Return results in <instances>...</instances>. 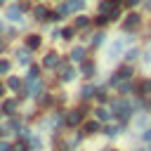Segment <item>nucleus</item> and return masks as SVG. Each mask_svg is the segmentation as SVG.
Segmentation results:
<instances>
[{"label": "nucleus", "mask_w": 151, "mask_h": 151, "mask_svg": "<svg viewBox=\"0 0 151 151\" xmlns=\"http://www.w3.org/2000/svg\"><path fill=\"white\" fill-rule=\"evenodd\" d=\"M73 33H76L73 28H64V31H61V38H64V40H71V38H73Z\"/></svg>", "instance_id": "nucleus-19"}, {"label": "nucleus", "mask_w": 151, "mask_h": 151, "mask_svg": "<svg viewBox=\"0 0 151 151\" xmlns=\"http://www.w3.org/2000/svg\"><path fill=\"white\" fill-rule=\"evenodd\" d=\"M139 151H144V149H139Z\"/></svg>", "instance_id": "nucleus-37"}, {"label": "nucleus", "mask_w": 151, "mask_h": 151, "mask_svg": "<svg viewBox=\"0 0 151 151\" xmlns=\"http://www.w3.org/2000/svg\"><path fill=\"white\" fill-rule=\"evenodd\" d=\"M118 76H120V78H130V76H132V66H123V68L118 71Z\"/></svg>", "instance_id": "nucleus-16"}, {"label": "nucleus", "mask_w": 151, "mask_h": 151, "mask_svg": "<svg viewBox=\"0 0 151 151\" xmlns=\"http://www.w3.org/2000/svg\"><path fill=\"white\" fill-rule=\"evenodd\" d=\"M38 73H40V71H38V66H31V71H28V76H33V78H38Z\"/></svg>", "instance_id": "nucleus-29"}, {"label": "nucleus", "mask_w": 151, "mask_h": 151, "mask_svg": "<svg viewBox=\"0 0 151 151\" xmlns=\"http://www.w3.org/2000/svg\"><path fill=\"white\" fill-rule=\"evenodd\" d=\"M94 113H97V118H99V120H109V111H106V109H97Z\"/></svg>", "instance_id": "nucleus-18"}, {"label": "nucleus", "mask_w": 151, "mask_h": 151, "mask_svg": "<svg viewBox=\"0 0 151 151\" xmlns=\"http://www.w3.org/2000/svg\"><path fill=\"white\" fill-rule=\"evenodd\" d=\"M14 109H17V101H14V99H7V101L2 104V113H7V116H12Z\"/></svg>", "instance_id": "nucleus-9"}, {"label": "nucleus", "mask_w": 151, "mask_h": 151, "mask_svg": "<svg viewBox=\"0 0 151 151\" xmlns=\"http://www.w3.org/2000/svg\"><path fill=\"white\" fill-rule=\"evenodd\" d=\"M123 26H125L127 31H130V28H134V26H139V14H127V17H125V24H123Z\"/></svg>", "instance_id": "nucleus-3"}, {"label": "nucleus", "mask_w": 151, "mask_h": 151, "mask_svg": "<svg viewBox=\"0 0 151 151\" xmlns=\"http://www.w3.org/2000/svg\"><path fill=\"white\" fill-rule=\"evenodd\" d=\"M0 94H2V85H0Z\"/></svg>", "instance_id": "nucleus-35"}, {"label": "nucleus", "mask_w": 151, "mask_h": 151, "mask_svg": "<svg viewBox=\"0 0 151 151\" xmlns=\"http://www.w3.org/2000/svg\"><path fill=\"white\" fill-rule=\"evenodd\" d=\"M17 59H19V64H28V52H26V50L17 52Z\"/></svg>", "instance_id": "nucleus-14"}, {"label": "nucleus", "mask_w": 151, "mask_h": 151, "mask_svg": "<svg viewBox=\"0 0 151 151\" xmlns=\"http://www.w3.org/2000/svg\"><path fill=\"white\" fill-rule=\"evenodd\" d=\"M92 92H94V87H92V85H87V87H83V99H87V97H92Z\"/></svg>", "instance_id": "nucleus-22"}, {"label": "nucleus", "mask_w": 151, "mask_h": 151, "mask_svg": "<svg viewBox=\"0 0 151 151\" xmlns=\"http://www.w3.org/2000/svg\"><path fill=\"white\" fill-rule=\"evenodd\" d=\"M80 71H83V76H92L94 71H97V66H94V61H83V66H80Z\"/></svg>", "instance_id": "nucleus-6"}, {"label": "nucleus", "mask_w": 151, "mask_h": 151, "mask_svg": "<svg viewBox=\"0 0 151 151\" xmlns=\"http://www.w3.org/2000/svg\"><path fill=\"white\" fill-rule=\"evenodd\" d=\"M139 94H142V97H146V94H151V80H149V78L139 83Z\"/></svg>", "instance_id": "nucleus-10"}, {"label": "nucleus", "mask_w": 151, "mask_h": 151, "mask_svg": "<svg viewBox=\"0 0 151 151\" xmlns=\"http://www.w3.org/2000/svg\"><path fill=\"white\" fill-rule=\"evenodd\" d=\"M123 45H125V40H116V42H113V45L109 47V57L113 59V57H116V54L120 52V47H123Z\"/></svg>", "instance_id": "nucleus-8"}, {"label": "nucleus", "mask_w": 151, "mask_h": 151, "mask_svg": "<svg viewBox=\"0 0 151 151\" xmlns=\"http://www.w3.org/2000/svg\"><path fill=\"white\" fill-rule=\"evenodd\" d=\"M137 2H139V0H125V5H127V7H132V5H137Z\"/></svg>", "instance_id": "nucleus-32"}, {"label": "nucleus", "mask_w": 151, "mask_h": 151, "mask_svg": "<svg viewBox=\"0 0 151 151\" xmlns=\"http://www.w3.org/2000/svg\"><path fill=\"white\" fill-rule=\"evenodd\" d=\"M97 99H99V101H106V92L99 90V92H97Z\"/></svg>", "instance_id": "nucleus-30"}, {"label": "nucleus", "mask_w": 151, "mask_h": 151, "mask_svg": "<svg viewBox=\"0 0 151 151\" xmlns=\"http://www.w3.org/2000/svg\"><path fill=\"white\" fill-rule=\"evenodd\" d=\"M92 42H94V47H99V45L104 42V33H97V35L92 38Z\"/></svg>", "instance_id": "nucleus-21"}, {"label": "nucleus", "mask_w": 151, "mask_h": 151, "mask_svg": "<svg viewBox=\"0 0 151 151\" xmlns=\"http://www.w3.org/2000/svg\"><path fill=\"white\" fill-rule=\"evenodd\" d=\"M144 139H149V142H151V130H146V132H144Z\"/></svg>", "instance_id": "nucleus-33"}, {"label": "nucleus", "mask_w": 151, "mask_h": 151, "mask_svg": "<svg viewBox=\"0 0 151 151\" xmlns=\"http://www.w3.org/2000/svg\"><path fill=\"white\" fill-rule=\"evenodd\" d=\"M137 54H139L137 50H130V52L125 54V59H127V61H134V59H137Z\"/></svg>", "instance_id": "nucleus-23"}, {"label": "nucleus", "mask_w": 151, "mask_h": 151, "mask_svg": "<svg viewBox=\"0 0 151 151\" xmlns=\"http://www.w3.org/2000/svg\"><path fill=\"white\" fill-rule=\"evenodd\" d=\"M33 14H35V19H45V21H47V14H50V12H47V7H42V5H40V7H35V9H33Z\"/></svg>", "instance_id": "nucleus-11"}, {"label": "nucleus", "mask_w": 151, "mask_h": 151, "mask_svg": "<svg viewBox=\"0 0 151 151\" xmlns=\"http://www.w3.org/2000/svg\"><path fill=\"white\" fill-rule=\"evenodd\" d=\"M7 19H9V21H19V19H21V9H19V5L7 7Z\"/></svg>", "instance_id": "nucleus-1"}, {"label": "nucleus", "mask_w": 151, "mask_h": 151, "mask_svg": "<svg viewBox=\"0 0 151 151\" xmlns=\"http://www.w3.org/2000/svg\"><path fill=\"white\" fill-rule=\"evenodd\" d=\"M40 144H42V142H40L38 137H31V149H40Z\"/></svg>", "instance_id": "nucleus-25"}, {"label": "nucleus", "mask_w": 151, "mask_h": 151, "mask_svg": "<svg viewBox=\"0 0 151 151\" xmlns=\"http://www.w3.org/2000/svg\"><path fill=\"white\" fill-rule=\"evenodd\" d=\"M57 19H59V12H50L47 14V21H57Z\"/></svg>", "instance_id": "nucleus-27"}, {"label": "nucleus", "mask_w": 151, "mask_h": 151, "mask_svg": "<svg viewBox=\"0 0 151 151\" xmlns=\"http://www.w3.org/2000/svg\"><path fill=\"white\" fill-rule=\"evenodd\" d=\"M0 5H2V0H0Z\"/></svg>", "instance_id": "nucleus-36"}, {"label": "nucleus", "mask_w": 151, "mask_h": 151, "mask_svg": "<svg viewBox=\"0 0 151 151\" xmlns=\"http://www.w3.org/2000/svg\"><path fill=\"white\" fill-rule=\"evenodd\" d=\"M87 24H90V19H87V17H83V14H80V17H76V28H85Z\"/></svg>", "instance_id": "nucleus-13"}, {"label": "nucleus", "mask_w": 151, "mask_h": 151, "mask_svg": "<svg viewBox=\"0 0 151 151\" xmlns=\"http://www.w3.org/2000/svg\"><path fill=\"white\" fill-rule=\"evenodd\" d=\"M40 42H42L40 35H28V38H26V47H28V50H38Z\"/></svg>", "instance_id": "nucleus-5"}, {"label": "nucleus", "mask_w": 151, "mask_h": 151, "mask_svg": "<svg viewBox=\"0 0 151 151\" xmlns=\"http://www.w3.org/2000/svg\"><path fill=\"white\" fill-rule=\"evenodd\" d=\"M83 54H85L83 47H73L71 50V61H83Z\"/></svg>", "instance_id": "nucleus-12"}, {"label": "nucleus", "mask_w": 151, "mask_h": 151, "mask_svg": "<svg viewBox=\"0 0 151 151\" xmlns=\"http://www.w3.org/2000/svg\"><path fill=\"white\" fill-rule=\"evenodd\" d=\"M7 85H9L12 90H17V92H19V87H21V83H19V78H14V76H12L9 80H7Z\"/></svg>", "instance_id": "nucleus-17"}, {"label": "nucleus", "mask_w": 151, "mask_h": 151, "mask_svg": "<svg viewBox=\"0 0 151 151\" xmlns=\"http://www.w3.org/2000/svg\"><path fill=\"white\" fill-rule=\"evenodd\" d=\"M42 66H47V68H54V66H59V57H57L54 52H50V54L42 59Z\"/></svg>", "instance_id": "nucleus-2"}, {"label": "nucleus", "mask_w": 151, "mask_h": 151, "mask_svg": "<svg viewBox=\"0 0 151 151\" xmlns=\"http://www.w3.org/2000/svg\"><path fill=\"white\" fill-rule=\"evenodd\" d=\"M83 130H85V134H94V132H99V123L97 120H87Z\"/></svg>", "instance_id": "nucleus-7"}, {"label": "nucleus", "mask_w": 151, "mask_h": 151, "mask_svg": "<svg viewBox=\"0 0 151 151\" xmlns=\"http://www.w3.org/2000/svg\"><path fill=\"white\" fill-rule=\"evenodd\" d=\"M0 151H12V146L7 142H0Z\"/></svg>", "instance_id": "nucleus-31"}, {"label": "nucleus", "mask_w": 151, "mask_h": 151, "mask_svg": "<svg viewBox=\"0 0 151 151\" xmlns=\"http://www.w3.org/2000/svg\"><path fill=\"white\" fill-rule=\"evenodd\" d=\"M71 78H73V71L66 68V66H61V80H71Z\"/></svg>", "instance_id": "nucleus-15"}, {"label": "nucleus", "mask_w": 151, "mask_h": 151, "mask_svg": "<svg viewBox=\"0 0 151 151\" xmlns=\"http://www.w3.org/2000/svg\"><path fill=\"white\" fill-rule=\"evenodd\" d=\"M106 21H109V17H106V14H99V17L94 19V24H97V26H104Z\"/></svg>", "instance_id": "nucleus-20"}, {"label": "nucleus", "mask_w": 151, "mask_h": 151, "mask_svg": "<svg viewBox=\"0 0 151 151\" xmlns=\"http://www.w3.org/2000/svg\"><path fill=\"white\" fill-rule=\"evenodd\" d=\"M106 134H109V137H116V134H118V127H116V125L106 127Z\"/></svg>", "instance_id": "nucleus-24"}, {"label": "nucleus", "mask_w": 151, "mask_h": 151, "mask_svg": "<svg viewBox=\"0 0 151 151\" xmlns=\"http://www.w3.org/2000/svg\"><path fill=\"white\" fill-rule=\"evenodd\" d=\"M12 151H28V146L26 144H17V146H12Z\"/></svg>", "instance_id": "nucleus-28"}, {"label": "nucleus", "mask_w": 151, "mask_h": 151, "mask_svg": "<svg viewBox=\"0 0 151 151\" xmlns=\"http://www.w3.org/2000/svg\"><path fill=\"white\" fill-rule=\"evenodd\" d=\"M80 120H83V111H71V113L66 116V123H68V125H78Z\"/></svg>", "instance_id": "nucleus-4"}, {"label": "nucleus", "mask_w": 151, "mask_h": 151, "mask_svg": "<svg viewBox=\"0 0 151 151\" xmlns=\"http://www.w3.org/2000/svg\"><path fill=\"white\" fill-rule=\"evenodd\" d=\"M7 71H9V61L2 59V61H0V73H7Z\"/></svg>", "instance_id": "nucleus-26"}, {"label": "nucleus", "mask_w": 151, "mask_h": 151, "mask_svg": "<svg viewBox=\"0 0 151 151\" xmlns=\"http://www.w3.org/2000/svg\"><path fill=\"white\" fill-rule=\"evenodd\" d=\"M2 31H5V26H2V21H0V33H2Z\"/></svg>", "instance_id": "nucleus-34"}]
</instances>
